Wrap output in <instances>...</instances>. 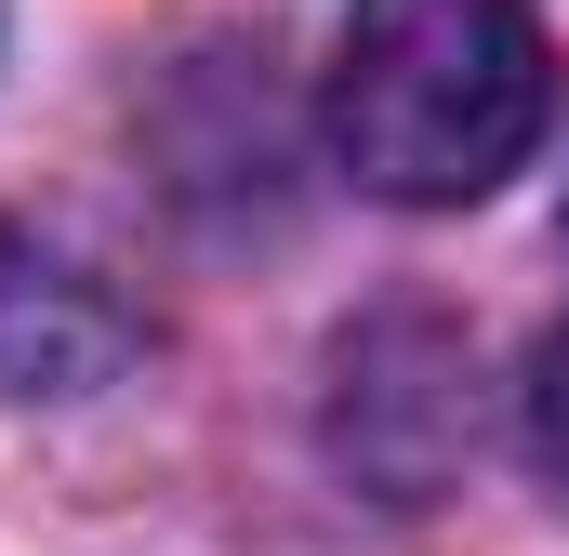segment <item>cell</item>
Masks as SVG:
<instances>
[{"mask_svg":"<svg viewBox=\"0 0 569 556\" xmlns=\"http://www.w3.org/2000/svg\"><path fill=\"white\" fill-rule=\"evenodd\" d=\"M557 120V40L530 0H358L331 40V146L371 199H490Z\"/></svg>","mask_w":569,"mask_h":556,"instance_id":"1","label":"cell"},{"mask_svg":"<svg viewBox=\"0 0 569 556\" xmlns=\"http://www.w3.org/2000/svg\"><path fill=\"white\" fill-rule=\"evenodd\" d=\"M331 450L385 504H437V477L463 464V345L437 318L345 331V358H331Z\"/></svg>","mask_w":569,"mask_h":556,"instance_id":"2","label":"cell"},{"mask_svg":"<svg viewBox=\"0 0 569 556\" xmlns=\"http://www.w3.org/2000/svg\"><path fill=\"white\" fill-rule=\"evenodd\" d=\"M133 305L40 226H0V398H93L133 358Z\"/></svg>","mask_w":569,"mask_h":556,"instance_id":"3","label":"cell"},{"mask_svg":"<svg viewBox=\"0 0 569 556\" xmlns=\"http://www.w3.org/2000/svg\"><path fill=\"white\" fill-rule=\"evenodd\" d=\"M530 464L569 490V318L543 331V358H530Z\"/></svg>","mask_w":569,"mask_h":556,"instance_id":"4","label":"cell"},{"mask_svg":"<svg viewBox=\"0 0 569 556\" xmlns=\"http://www.w3.org/2000/svg\"><path fill=\"white\" fill-rule=\"evenodd\" d=\"M557 239H569V226H557Z\"/></svg>","mask_w":569,"mask_h":556,"instance_id":"5","label":"cell"}]
</instances>
